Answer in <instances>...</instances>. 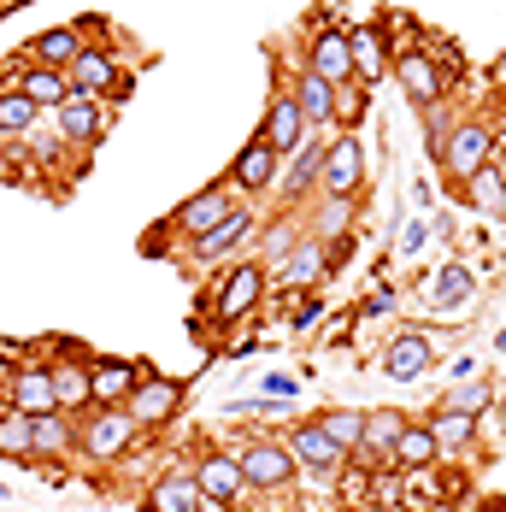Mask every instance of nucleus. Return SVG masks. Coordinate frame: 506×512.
I'll return each instance as SVG.
<instances>
[{"label": "nucleus", "instance_id": "obj_16", "mask_svg": "<svg viewBox=\"0 0 506 512\" xmlns=\"http://www.w3.org/2000/svg\"><path fill=\"white\" fill-rule=\"evenodd\" d=\"M136 377H142L136 359H118V354L89 359V407H124L130 389H136Z\"/></svg>", "mask_w": 506, "mask_h": 512}, {"label": "nucleus", "instance_id": "obj_31", "mask_svg": "<svg viewBox=\"0 0 506 512\" xmlns=\"http://www.w3.org/2000/svg\"><path fill=\"white\" fill-rule=\"evenodd\" d=\"M465 201L477 206L483 218H506V171H495V165L471 171L465 177Z\"/></svg>", "mask_w": 506, "mask_h": 512}, {"label": "nucleus", "instance_id": "obj_19", "mask_svg": "<svg viewBox=\"0 0 506 512\" xmlns=\"http://www.w3.org/2000/svg\"><path fill=\"white\" fill-rule=\"evenodd\" d=\"M277 171H283V159L271 154L265 142H242V154L230 159V189L236 195H265V189H277Z\"/></svg>", "mask_w": 506, "mask_h": 512}, {"label": "nucleus", "instance_id": "obj_22", "mask_svg": "<svg viewBox=\"0 0 506 512\" xmlns=\"http://www.w3.org/2000/svg\"><path fill=\"white\" fill-rule=\"evenodd\" d=\"M53 371V401H59V412H89V359L77 354V348H65L59 359H48Z\"/></svg>", "mask_w": 506, "mask_h": 512}, {"label": "nucleus", "instance_id": "obj_25", "mask_svg": "<svg viewBox=\"0 0 506 512\" xmlns=\"http://www.w3.org/2000/svg\"><path fill=\"white\" fill-rule=\"evenodd\" d=\"M142 507H153V512H206V495H201V483H195V471H165V477H153V489H148Z\"/></svg>", "mask_w": 506, "mask_h": 512}, {"label": "nucleus", "instance_id": "obj_37", "mask_svg": "<svg viewBox=\"0 0 506 512\" xmlns=\"http://www.w3.org/2000/svg\"><path fill=\"white\" fill-rule=\"evenodd\" d=\"M442 407L448 412H471V418H477V412L489 407V383H483V377H454V389H448Z\"/></svg>", "mask_w": 506, "mask_h": 512}, {"label": "nucleus", "instance_id": "obj_43", "mask_svg": "<svg viewBox=\"0 0 506 512\" xmlns=\"http://www.w3.org/2000/svg\"><path fill=\"white\" fill-rule=\"evenodd\" d=\"M483 512H506V501H495V507H483Z\"/></svg>", "mask_w": 506, "mask_h": 512}, {"label": "nucleus", "instance_id": "obj_8", "mask_svg": "<svg viewBox=\"0 0 506 512\" xmlns=\"http://www.w3.org/2000/svg\"><path fill=\"white\" fill-rule=\"evenodd\" d=\"M236 206H242V195H236L230 183H212V189H201V195H189V201L177 206L165 230H171V236H183V242H195V236H206L218 218H230Z\"/></svg>", "mask_w": 506, "mask_h": 512}, {"label": "nucleus", "instance_id": "obj_9", "mask_svg": "<svg viewBox=\"0 0 506 512\" xmlns=\"http://www.w3.org/2000/svg\"><path fill=\"white\" fill-rule=\"evenodd\" d=\"M12 412H30V418H42V412H59L53 401V371L48 359H18L12 365V377H6V395H0Z\"/></svg>", "mask_w": 506, "mask_h": 512}, {"label": "nucleus", "instance_id": "obj_13", "mask_svg": "<svg viewBox=\"0 0 506 512\" xmlns=\"http://www.w3.org/2000/svg\"><path fill=\"white\" fill-rule=\"evenodd\" d=\"M306 136H312V130H306L301 106L289 101V89H277V95H271V106H265V124H259V136H253V142H265L277 159H289Z\"/></svg>", "mask_w": 506, "mask_h": 512}, {"label": "nucleus", "instance_id": "obj_18", "mask_svg": "<svg viewBox=\"0 0 506 512\" xmlns=\"http://www.w3.org/2000/svg\"><path fill=\"white\" fill-rule=\"evenodd\" d=\"M348 59H354V83L359 89L383 83V71H389V59H395L389 30H383V24H359V30H348Z\"/></svg>", "mask_w": 506, "mask_h": 512}, {"label": "nucleus", "instance_id": "obj_42", "mask_svg": "<svg viewBox=\"0 0 506 512\" xmlns=\"http://www.w3.org/2000/svg\"><path fill=\"white\" fill-rule=\"evenodd\" d=\"M312 318H318V301H301V312H295V330H312Z\"/></svg>", "mask_w": 506, "mask_h": 512}, {"label": "nucleus", "instance_id": "obj_44", "mask_svg": "<svg viewBox=\"0 0 506 512\" xmlns=\"http://www.w3.org/2000/svg\"><path fill=\"white\" fill-rule=\"evenodd\" d=\"M12 6H18V0H0V12H12Z\"/></svg>", "mask_w": 506, "mask_h": 512}, {"label": "nucleus", "instance_id": "obj_36", "mask_svg": "<svg viewBox=\"0 0 506 512\" xmlns=\"http://www.w3.org/2000/svg\"><path fill=\"white\" fill-rule=\"evenodd\" d=\"M430 460H436V442H430V430L406 418V430L395 436V454H389V465H395V471H418V465H430Z\"/></svg>", "mask_w": 506, "mask_h": 512}, {"label": "nucleus", "instance_id": "obj_4", "mask_svg": "<svg viewBox=\"0 0 506 512\" xmlns=\"http://www.w3.org/2000/svg\"><path fill=\"white\" fill-rule=\"evenodd\" d=\"M436 159H442V171H448L454 183H465L471 171L495 165V130H489L483 118H454V130L442 136V148H436Z\"/></svg>", "mask_w": 506, "mask_h": 512}, {"label": "nucleus", "instance_id": "obj_29", "mask_svg": "<svg viewBox=\"0 0 506 512\" xmlns=\"http://www.w3.org/2000/svg\"><path fill=\"white\" fill-rule=\"evenodd\" d=\"M289 101L301 106L306 130H324V124H330V112H336V89H330L324 77L301 71V77H295V89H289Z\"/></svg>", "mask_w": 506, "mask_h": 512}, {"label": "nucleus", "instance_id": "obj_10", "mask_svg": "<svg viewBox=\"0 0 506 512\" xmlns=\"http://www.w3.org/2000/svg\"><path fill=\"white\" fill-rule=\"evenodd\" d=\"M236 465H242V483H248V489H289L295 471H301L283 442H248V448L236 454Z\"/></svg>", "mask_w": 506, "mask_h": 512}, {"label": "nucleus", "instance_id": "obj_26", "mask_svg": "<svg viewBox=\"0 0 506 512\" xmlns=\"http://www.w3.org/2000/svg\"><path fill=\"white\" fill-rule=\"evenodd\" d=\"M89 48L83 42V24H53V30H42V36H30V65H48V71H65L77 53Z\"/></svg>", "mask_w": 506, "mask_h": 512}, {"label": "nucleus", "instance_id": "obj_30", "mask_svg": "<svg viewBox=\"0 0 506 512\" xmlns=\"http://www.w3.org/2000/svg\"><path fill=\"white\" fill-rule=\"evenodd\" d=\"M424 430H430L436 454H465V448L477 442V418H471V412H448V407H442L430 424H424Z\"/></svg>", "mask_w": 506, "mask_h": 512}, {"label": "nucleus", "instance_id": "obj_24", "mask_svg": "<svg viewBox=\"0 0 506 512\" xmlns=\"http://www.w3.org/2000/svg\"><path fill=\"white\" fill-rule=\"evenodd\" d=\"M477 295V277H471V265H442L424 289H418V301H424V312H454L465 307Z\"/></svg>", "mask_w": 506, "mask_h": 512}, {"label": "nucleus", "instance_id": "obj_41", "mask_svg": "<svg viewBox=\"0 0 506 512\" xmlns=\"http://www.w3.org/2000/svg\"><path fill=\"white\" fill-rule=\"evenodd\" d=\"M265 395H289V401H295V377H283V371H271V377H265Z\"/></svg>", "mask_w": 506, "mask_h": 512}, {"label": "nucleus", "instance_id": "obj_45", "mask_svg": "<svg viewBox=\"0 0 506 512\" xmlns=\"http://www.w3.org/2000/svg\"><path fill=\"white\" fill-rule=\"evenodd\" d=\"M501 418H506V401H501Z\"/></svg>", "mask_w": 506, "mask_h": 512}, {"label": "nucleus", "instance_id": "obj_3", "mask_svg": "<svg viewBox=\"0 0 506 512\" xmlns=\"http://www.w3.org/2000/svg\"><path fill=\"white\" fill-rule=\"evenodd\" d=\"M65 83H71V95H83V101H124L130 95V77L118 71V53L106 48V42H89V48L77 53L71 65H65Z\"/></svg>", "mask_w": 506, "mask_h": 512}, {"label": "nucleus", "instance_id": "obj_27", "mask_svg": "<svg viewBox=\"0 0 506 512\" xmlns=\"http://www.w3.org/2000/svg\"><path fill=\"white\" fill-rule=\"evenodd\" d=\"M324 271H330V242L306 236V242H295V248H289V259H283V271H277V277H283L289 289H312Z\"/></svg>", "mask_w": 506, "mask_h": 512}, {"label": "nucleus", "instance_id": "obj_33", "mask_svg": "<svg viewBox=\"0 0 506 512\" xmlns=\"http://www.w3.org/2000/svg\"><path fill=\"white\" fill-rule=\"evenodd\" d=\"M36 124H42V112L24 101L18 89H6V83H0V142H24Z\"/></svg>", "mask_w": 506, "mask_h": 512}, {"label": "nucleus", "instance_id": "obj_5", "mask_svg": "<svg viewBox=\"0 0 506 512\" xmlns=\"http://www.w3.org/2000/svg\"><path fill=\"white\" fill-rule=\"evenodd\" d=\"M312 189H324V195H336V201H354L359 189H365V148H359L354 130H336V136L324 142L318 183H312Z\"/></svg>", "mask_w": 506, "mask_h": 512}, {"label": "nucleus", "instance_id": "obj_35", "mask_svg": "<svg viewBox=\"0 0 506 512\" xmlns=\"http://www.w3.org/2000/svg\"><path fill=\"white\" fill-rule=\"evenodd\" d=\"M312 424H318V430H324L342 454H354L359 436H365V412H359V407H330V412H318Z\"/></svg>", "mask_w": 506, "mask_h": 512}, {"label": "nucleus", "instance_id": "obj_28", "mask_svg": "<svg viewBox=\"0 0 506 512\" xmlns=\"http://www.w3.org/2000/svg\"><path fill=\"white\" fill-rule=\"evenodd\" d=\"M30 442H36V460H65V454L77 448L71 412H42V418H30Z\"/></svg>", "mask_w": 506, "mask_h": 512}, {"label": "nucleus", "instance_id": "obj_11", "mask_svg": "<svg viewBox=\"0 0 506 512\" xmlns=\"http://www.w3.org/2000/svg\"><path fill=\"white\" fill-rule=\"evenodd\" d=\"M106 124H112V106L83 101V95H71V101L53 112V136H59L65 148H95V142L106 136Z\"/></svg>", "mask_w": 506, "mask_h": 512}, {"label": "nucleus", "instance_id": "obj_12", "mask_svg": "<svg viewBox=\"0 0 506 512\" xmlns=\"http://www.w3.org/2000/svg\"><path fill=\"white\" fill-rule=\"evenodd\" d=\"M306 71H312V77H324L330 89L354 83V59H348V30H336V24H318V30H312V42H306Z\"/></svg>", "mask_w": 506, "mask_h": 512}, {"label": "nucleus", "instance_id": "obj_6", "mask_svg": "<svg viewBox=\"0 0 506 512\" xmlns=\"http://www.w3.org/2000/svg\"><path fill=\"white\" fill-rule=\"evenodd\" d=\"M130 418L142 424V430H165L177 412H183V383L177 377H165V371H153L142 365V377H136V389H130Z\"/></svg>", "mask_w": 506, "mask_h": 512}, {"label": "nucleus", "instance_id": "obj_7", "mask_svg": "<svg viewBox=\"0 0 506 512\" xmlns=\"http://www.w3.org/2000/svg\"><path fill=\"white\" fill-rule=\"evenodd\" d=\"M389 77L406 89V101H412V106L448 101V77H442V65L424 53V42H418V48H395V59H389Z\"/></svg>", "mask_w": 506, "mask_h": 512}, {"label": "nucleus", "instance_id": "obj_40", "mask_svg": "<svg viewBox=\"0 0 506 512\" xmlns=\"http://www.w3.org/2000/svg\"><path fill=\"white\" fill-rule=\"evenodd\" d=\"M295 242H301V236H295V224H289V218H283V224H271V236H265V259H289ZM265 259H259V265H265Z\"/></svg>", "mask_w": 506, "mask_h": 512}, {"label": "nucleus", "instance_id": "obj_23", "mask_svg": "<svg viewBox=\"0 0 506 512\" xmlns=\"http://www.w3.org/2000/svg\"><path fill=\"white\" fill-rule=\"evenodd\" d=\"M283 448H289V454H295V465H306V471H342V465H348V454H342V448H336V442L312 424V418L289 430V442H283Z\"/></svg>", "mask_w": 506, "mask_h": 512}, {"label": "nucleus", "instance_id": "obj_38", "mask_svg": "<svg viewBox=\"0 0 506 512\" xmlns=\"http://www.w3.org/2000/svg\"><path fill=\"white\" fill-rule=\"evenodd\" d=\"M365 101H371V95H365L359 83H342V89H336V112H330V124H336V130H354L359 118H365Z\"/></svg>", "mask_w": 506, "mask_h": 512}, {"label": "nucleus", "instance_id": "obj_15", "mask_svg": "<svg viewBox=\"0 0 506 512\" xmlns=\"http://www.w3.org/2000/svg\"><path fill=\"white\" fill-rule=\"evenodd\" d=\"M406 430V412H365V436H359V448L348 460H359V471H395L389 454H395V436Z\"/></svg>", "mask_w": 506, "mask_h": 512}, {"label": "nucleus", "instance_id": "obj_46", "mask_svg": "<svg viewBox=\"0 0 506 512\" xmlns=\"http://www.w3.org/2000/svg\"><path fill=\"white\" fill-rule=\"evenodd\" d=\"M0 412H6V401H0Z\"/></svg>", "mask_w": 506, "mask_h": 512}, {"label": "nucleus", "instance_id": "obj_34", "mask_svg": "<svg viewBox=\"0 0 506 512\" xmlns=\"http://www.w3.org/2000/svg\"><path fill=\"white\" fill-rule=\"evenodd\" d=\"M0 460L36 465V442H30V412H0Z\"/></svg>", "mask_w": 506, "mask_h": 512}, {"label": "nucleus", "instance_id": "obj_32", "mask_svg": "<svg viewBox=\"0 0 506 512\" xmlns=\"http://www.w3.org/2000/svg\"><path fill=\"white\" fill-rule=\"evenodd\" d=\"M318 159H324V136H306L301 148L289 154V171H277V189H289V195H306V189L318 183Z\"/></svg>", "mask_w": 506, "mask_h": 512}, {"label": "nucleus", "instance_id": "obj_47", "mask_svg": "<svg viewBox=\"0 0 506 512\" xmlns=\"http://www.w3.org/2000/svg\"><path fill=\"white\" fill-rule=\"evenodd\" d=\"M142 512H153V507H142Z\"/></svg>", "mask_w": 506, "mask_h": 512}, {"label": "nucleus", "instance_id": "obj_17", "mask_svg": "<svg viewBox=\"0 0 506 512\" xmlns=\"http://www.w3.org/2000/svg\"><path fill=\"white\" fill-rule=\"evenodd\" d=\"M377 365H383V377H389V383H418V377L436 365V348H430V336H424V330H401V336L377 354Z\"/></svg>", "mask_w": 506, "mask_h": 512}, {"label": "nucleus", "instance_id": "obj_39", "mask_svg": "<svg viewBox=\"0 0 506 512\" xmlns=\"http://www.w3.org/2000/svg\"><path fill=\"white\" fill-rule=\"evenodd\" d=\"M354 224V201H336V195H324V212H318V242H330L336 230H348Z\"/></svg>", "mask_w": 506, "mask_h": 512}, {"label": "nucleus", "instance_id": "obj_14", "mask_svg": "<svg viewBox=\"0 0 506 512\" xmlns=\"http://www.w3.org/2000/svg\"><path fill=\"white\" fill-rule=\"evenodd\" d=\"M253 236H259V212L236 206L230 218H218L206 236H195V242H189V259H201V265H212V259H230L242 242H253Z\"/></svg>", "mask_w": 506, "mask_h": 512}, {"label": "nucleus", "instance_id": "obj_1", "mask_svg": "<svg viewBox=\"0 0 506 512\" xmlns=\"http://www.w3.org/2000/svg\"><path fill=\"white\" fill-rule=\"evenodd\" d=\"M71 424H77V448L71 454H83L89 465L124 460L136 448V436H142V424L130 418V407H89V412H77Z\"/></svg>", "mask_w": 506, "mask_h": 512}, {"label": "nucleus", "instance_id": "obj_20", "mask_svg": "<svg viewBox=\"0 0 506 512\" xmlns=\"http://www.w3.org/2000/svg\"><path fill=\"white\" fill-rule=\"evenodd\" d=\"M6 89H18L24 101L36 106V112H59V106L71 101V83H65V71H48V65H18L12 77H6Z\"/></svg>", "mask_w": 506, "mask_h": 512}, {"label": "nucleus", "instance_id": "obj_2", "mask_svg": "<svg viewBox=\"0 0 506 512\" xmlns=\"http://www.w3.org/2000/svg\"><path fill=\"white\" fill-rule=\"evenodd\" d=\"M265 289H271V271H265L259 259L224 265V277H218V289H212V318H218V324H242V318H253L259 301H265Z\"/></svg>", "mask_w": 506, "mask_h": 512}, {"label": "nucleus", "instance_id": "obj_21", "mask_svg": "<svg viewBox=\"0 0 506 512\" xmlns=\"http://www.w3.org/2000/svg\"><path fill=\"white\" fill-rule=\"evenodd\" d=\"M195 483H201L206 507H236L242 501V465H236V454H201L195 460Z\"/></svg>", "mask_w": 506, "mask_h": 512}]
</instances>
